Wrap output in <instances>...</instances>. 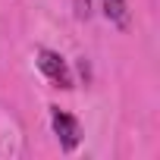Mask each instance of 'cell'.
<instances>
[{
	"instance_id": "cell-3",
	"label": "cell",
	"mask_w": 160,
	"mask_h": 160,
	"mask_svg": "<svg viewBox=\"0 0 160 160\" xmlns=\"http://www.w3.org/2000/svg\"><path fill=\"white\" fill-rule=\"evenodd\" d=\"M78 16H88V0H78V10H75Z\"/></svg>"
},
{
	"instance_id": "cell-2",
	"label": "cell",
	"mask_w": 160,
	"mask_h": 160,
	"mask_svg": "<svg viewBox=\"0 0 160 160\" xmlns=\"http://www.w3.org/2000/svg\"><path fill=\"white\" fill-rule=\"evenodd\" d=\"M50 122H53V132H57L63 151H72L78 144V122L69 113H63L60 107H50Z\"/></svg>"
},
{
	"instance_id": "cell-1",
	"label": "cell",
	"mask_w": 160,
	"mask_h": 160,
	"mask_svg": "<svg viewBox=\"0 0 160 160\" xmlns=\"http://www.w3.org/2000/svg\"><path fill=\"white\" fill-rule=\"evenodd\" d=\"M38 69H41L47 78H53L60 88H72V72H69V66H66V60H63L60 53H53V50H38Z\"/></svg>"
}]
</instances>
